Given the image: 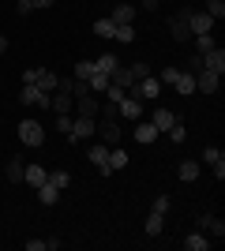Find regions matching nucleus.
Instances as JSON below:
<instances>
[{"label":"nucleus","mask_w":225,"mask_h":251,"mask_svg":"<svg viewBox=\"0 0 225 251\" xmlns=\"http://www.w3.org/2000/svg\"><path fill=\"white\" fill-rule=\"evenodd\" d=\"M23 83H26V86H38V90H49V94H53L56 83H60V75L49 72V68H26V72H23Z\"/></svg>","instance_id":"f257e3e1"},{"label":"nucleus","mask_w":225,"mask_h":251,"mask_svg":"<svg viewBox=\"0 0 225 251\" xmlns=\"http://www.w3.org/2000/svg\"><path fill=\"white\" fill-rule=\"evenodd\" d=\"M94 131H98V120H94V116H72L68 143H86V139H94Z\"/></svg>","instance_id":"f03ea898"},{"label":"nucleus","mask_w":225,"mask_h":251,"mask_svg":"<svg viewBox=\"0 0 225 251\" xmlns=\"http://www.w3.org/2000/svg\"><path fill=\"white\" fill-rule=\"evenodd\" d=\"M19 143L23 147H42L45 143V127L38 120H19Z\"/></svg>","instance_id":"7ed1b4c3"},{"label":"nucleus","mask_w":225,"mask_h":251,"mask_svg":"<svg viewBox=\"0 0 225 251\" xmlns=\"http://www.w3.org/2000/svg\"><path fill=\"white\" fill-rule=\"evenodd\" d=\"M49 90H38V86H26L23 83V90H19V105H26V109H49Z\"/></svg>","instance_id":"20e7f679"},{"label":"nucleus","mask_w":225,"mask_h":251,"mask_svg":"<svg viewBox=\"0 0 225 251\" xmlns=\"http://www.w3.org/2000/svg\"><path fill=\"white\" fill-rule=\"evenodd\" d=\"M128 94H135L139 101H158V94H161V79H154V75H147V79H139V83L131 86Z\"/></svg>","instance_id":"39448f33"},{"label":"nucleus","mask_w":225,"mask_h":251,"mask_svg":"<svg viewBox=\"0 0 225 251\" xmlns=\"http://www.w3.org/2000/svg\"><path fill=\"white\" fill-rule=\"evenodd\" d=\"M49 109H53L56 116L75 113V94H72V90H64V86H56V90H53V98H49Z\"/></svg>","instance_id":"423d86ee"},{"label":"nucleus","mask_w":225,"mask_h":251,"mask_svg":"<svg viewBox=\"0 0 225 251\" xmlns=\"http://www.w3.org/2000/svg\"><path fill=\"white\" fill-rule=\"evenodd\" d=\"M117 116L120 120H143V101L135 94H124L117 101Z\"/></svg>","instance_id":"0eeeda50"},{"label":"nucleus","mask_w":225,"mask_h":251,"mask_svg":"<svg viewBox=\"0 0 225 251\" xmlns=\"http://www.w3.org/2000/svg\"><path fill=\"white\" fill-rule=\"evenodd\" d=\"M195 225H199V232H206L210 240H222V236H225V221L214 218V214H199V218H195Z\"/></svg>","instance_id":"6e6552de"},{"label":"nucleus","mask_w":225,"mask_h":251,"mask_svg":"<svg viewBox=\"0 0 225 251\" xmlns=\"http://www.w3.org/2000/svg\"><path fill=\"white\" fill-rule=\"evenodd\" d=\"M135 4H128V0H117V4H113V11H109V19L117 23V26H131V23H135Z\"/></svg>","instance_id":"1a4fd4ad"},{"label":"nucleus","mask_w":225,"mask_h":251,"mask_svg":"<svg viewBox=\"0 0 225 251\" xmlns=\"http://www.w3.org/2000/svg\"><path fill=\"white\" fill-rule=\"evenodd\" d=\"M188 11L192 8H184V11H176V15H173L169 19V34H173V42H188V38H192V30H188Z\"/></svg>","instance_id":"9d476101"},{"label":"nucleus","mask_w":225,"mask_h":251,"mask_svg":"<svg viewBox=\"0 0 225 251\" xmlns=\"http://www.w3.org/2000/svg\"><path fill=\"white\" fill-rule=\"evenodd\" d=\"M195 90H203V94H218L222 90V75H214V72H195Z\"/></svg>","instance_id":"9b49d317"},{"label":"nucleus","mask_w":225,"mask_h":251,"mask_svg":"<svg viewBox=\"0 0 225 251\" xmlns=\"http://www.w3.org/2000/svg\"><path fill=\"white\" fill-rule=\"evenodd\" d=\"M188 30H192V38L195 34H210L214 30V19L206 11H188Z\"/></svg>","instance_id":"f8f14e48"},{"label":"nucleus","mask_w":225,"mask_h":251,"mask_svg":"<svg viewBox=\"0 0 225 251\" xmlns=\"http://www.w3.org/2000/svg\"><path fill=\"white\" fill-rule=\"evenodd\" d=\"M203 68L214 72V75H225V49L222 45H214L210 52H203Z\"/></svg>","instance_id":"ddd939ff"},{"label":"nucleus","mask_w":225,"mask_h":251,"mask_svg":"<svg viewBox=\"0 0 225 251\" xmlns=\"http://www.w3.org/2000/svg\"><path fill=\"white\" fill-rule=\"evenodd\" d=\"M109 83H113V86H120V90H131V86H135V75H131V68H128V64H117V68L109 72Z\"/></svg>","instance_id":"4468645a"},{"label":"nucleus","mask_w":225,"mask_h":251,"mask_svg":"<svg viewBox=\"0 0 225 251\" xmlns=\"http://www.w3.org/2000/svg\"><path fill=\"white\" fill-rule=\"evenodd\" d=\"M176 120H180V116L173 113V109H161V105L154 109V116H150V124L158 127V135H165V131H169V127L176 124Z\"/></svg>","instance_id":"2eb2a0df"},{"label":"nucleus","mask_w":225,"mask_h":251,"mask_svg":"<svg viewBox=\"0 0 225 251\" xmlns=\"http://www.w3.org/2000/svg\"><path fill=\"white\" fill-rule=\"evenodd\" d=\"M199 173H203V161H195V157H184L180 169H176L180 184H195V180H199Z\"/></svg>","instance_id":"dca6fc26"},{"label":"nucleus","mask_w":225,"mask_h":251,"mask_svg":"<svg viewBox=\"0 0 225 251\" xmlns=\"http://www.w3.org/2000/svg\"><path fill=\"white\" fill-rule=\"evenodd\" d=\"M86 157L98 165L101 176H113V173H109V147H98V143H94V147H86Z\"/></svg>","instance_id":"f3484780"},{"label":"nucleus","mask_w":225,"mask_h":251,"mask_svg":"<svg viewBox=\"0 0 225 251\" xmlns=\"http://www.w3.org/2000/svg\"><path fill=\"white\" fill-rule=\"evenodd\" d=\"M98 131H101V143H105V147H117L120 143V124L117 120H105V116H101V120H98Z\"/></svg>","instance_id":"a211bd4d"},{"label":"nucleus","mask_w":225,"mask_h":251,"mask_svg":"<svg viewBox=\"0 0 225 251\" xmlns=\"http://www.w3.org/2000/svg\"><path fill=\"white\" fill-rule=\"evenodd\" d=\"M101 105L94 101V94H75V116H98Z\"/></svg>","instance_id":"6ab92c4d"},{"label":"nucleus","mask_w":225,"mask_h":251,"mask_svg":"<svg viewBox=\"0 0 225 251\" xmlns=\"http://www.w3.org/2000/svg\"><path fill=\"white\" fill-rule=\"evenodd\" d=\"M45 180H49V173H45L42 165H26L23 169V184H30V188H42Z\"/></svg>","instance_id":"aec40b11"},{"label":"nucleus","mask_w":225,"mask_h":251,"mask_svg":"<svg viewBox=\"0 0 225 251\" xmlns=\"http://www.w3.org/2000/svg\"><path fill=\"white\" fill-rule=\"evenodd\" d=\"M34 191H38V202H42V206H56V202H60V188H53L49 180H45L42 188H34Z\"/></svg>","instance_id":"412c9836"},{"label":"nucleus","mask_w":225,"mask_h":251,"mask_svg":"<svg viewBox=\"0 0 225 251\" xmlns=\"http://www.w3.org/2000/svg\"><path fill=\"white\" fill-rule=\"evenodd\" d=\"M143 229H147L150 240H158L161 232H165V214H154V210H150V218H147V225H143Z\"/></svg>","instance_id":"4be33fe9"},{"label":"nucleus","mask_w":225,"mask_h":251,"mask_svg":"<svg viewBox=\"0 0 225 251\" xmlns=\"http://www.w3.org/2000/svg\"><path fill=\"white\" fill-rule=\"evenodd\" d=\"M210 244H214V240H210L206 232H199V229H195V232H188V240H184V248H188V251H206Z\"/></svg>","instance_id":"5701e85b"},{"label":"nucleus","mask_w":225,"mask_h":251,"mask_svg":"<svg viewBox=\"0 0 225 251\" xmlns=\"http://www.w3.org/2000/svg\"><path fill=\"white\" fill-rule=\"evenodd\" d=\"M23 169H26V161H23V157H11V161H8V169H4L8 184H23Z\"/></svg>","instance_id":"b1692460"},{"label":"nucleus","mask_w":225,"mask_h":251,"mask_svg":"<svg viewBox=\"0 0 225 251\" xmlns=\"http://www.w3.org/2000/svg\"><path fill=\"white\" fill-rule=\"evenodd\" d=\"M173 90H176V94H195V75H188V72H180L176 75V83H173Z\"/></svg>","instance_id":"393cba45"},{"label":"nucleus","mask_w":225,"mask_h":251,"mask_svg":"<svg viewBox=\"0 0 225 251\" xmlns=\"http://www.w3.org/2000/svg\"><path fill=\"white\" fill-rule=\"evenodd\" d=\"M154 139H158V127L150 124V120H143V124L135 127V143H143V147H147V143H154Z\"/></svg>","instance_id":"a878e982"},{"label":"nucleus","mask_w":225,"mask_h":251,"mask_svg":"<svg viewBox=\"0 0 225 251\" xmlns=\"http://www.w3.org/2000/svg\"><path fill=\"white\" fill-rule=\"evenodd\" d=\"M124 165H128V150H113L109 147V173H120Z\"/></svg>","instance_id":"bb28decb"},{"label":"nucleus","mask_w":225,"mask_h":251,"mask_svg":"<svg viewBox=\"0 0 225 251\" xmlns=\"http://www.w3.org/2000/svg\"><path fill=\"white\" fill-rule=\"evenodd\" d=\"M86 86H90V94H94V90H101V94H105V90H109V75H105V72H98V68H94V75L86 79Z\"/></svg>","instance_id":"cd10ccee"},{"label":"nucleus","mask_w":225,"mask_h":251,"mask_svg":"<svg viewBox=\"0 0 225 251\" xmlns=\"http://www.w3.org/2000/svg\"><path fill=\"white\" fill-rule=\"evenodd\" d=\"M117 64H120V56H117V52H105V56H98V60H94V68H98V72H113V68H117Z\"/></svg>","instance_id":"c85d7f7f"},{"label":"nucleus","mask_w":225,"mask_h":251,"mask_svg":"<svg viewBox=\"0 0 225 251\" xmlns=\"http://www.w3.org/2000/svg\"><path fill=\"white\" fill-rule=\"evenodd\" d=\"M94 34H98V38H113V34H117V23L105 15V19H98V23H94Z\"/></svg>","instance_id":"c756f323"},{"label":"nucleus","mask_w":225,"mask_h":251,"mask_svg":"<svg viewBox=\"0 0 225 251\" xmlns=\"http://www.w3.org/2000/svg\"><path fill=\"white\" fill-rule=\"evenodd\" d=\"M214 34H195V52H199V56H203V52H210L214 49Z\"/></svg>","instance_id":"7c9ffc66"},{"label":"nucleus","mask_w":225,"mask_h":251,"mask_svg":"<svg viewBox=\"0 0 225 251\" xmlns=\"http://www.w3.org/2000/svg\"><path fill=\"white\" fill-rule=\"evenodd\" d=\"M203 11H206V15H210L214 23H218V19H225V0H206V8H203Z\"/></svg>","instance_id":"2f4dec72"},{"label":"nucleus","mask_w":225,"mask_h":251,"mask_svg":"<svg viewBox=\"0 0 225 251\" xmlns=\"http://www.w3.org/2000/svg\"><path fill=\"white\" fill-rule=\"evenodd\" d=\"M199 161H206V165H218V161H225V150H222V147H206Z\"/></svg>","instance_id":"473e14b6"},{"label":"nucleus","mask_w":225,"mask_h":251,"mask_svg":"<svg viewBox=\"0 0 225 251\" xmlns=\"http://www.w3.org/2000/svg\"><path fill=\"white\" fill-rule=\"evenodd\" d=\"M90 75H94V60H79V64H75V79H83V83H86Z\"/></svg>","instance_id":"72a5a7b5"},{"label":"nucleus","mask_w":225,"mask_h":251,"mask_svg":"<svg viewBox=\"0 0 225 251\" xmlns=\"http://www.w3.org/2000/svg\"><path fill=\"white\" fill-rule=\"evenodd\" d=\"M49 184H53V188H60V191H64L68 184H72V176H68L64 169H56V173H49Z\"/></svg>","instance_id":"f704fd0d"},{"label":"nucleus","mask_w":225,"mask_h":251,"mask_svg":"<svg viewBox=\"0 0 225 251\" xmlns=\"http://www.w3.org/2000/svg\"><path fill=\"white\" fill-rule=\"evenodd\" d=\"M165 135H169V139H173V143H184V139H188V127H184V124H180V120H176V124H173V127H169V131H165Z\"/></svg>","instance_id":"c9c22d12"},{"label":"nucleus","mask_w":225,"mask_h":251,"mask_svg":"<svg viewBox=\"0 0 225 251\" xmlns=\"http://www.w3.org/2000/svg\"><path fill=\"white\" fill-rule=\"evenodd\" d=\"M113 38H117L120 45H131V42H135V30H131V26H117V34H113Z\"/></svg>","instance_id":"e433bc0d"},{"label":"nucleus","mask_w":225,"mask_h":251,"mask_svg":"<svg viewBox=\"0 0 225 251\" xmlns=\"http://www.w3.org/2000/svg\"><path fill=\"white\" fill-rule=\"evenodd\" d=\"M128 68H131V75H135V83H139V79H147V75H150V64H128Z\"/></svg>","instance_id":"4c0bfd02"},{"label":"nucleus","mask_w":225,"mask_h":251,"mask_svg":"<svg viewBox=\"0 0 225 251\" xmlns=\"http://www.w3.org/2000/svg\"><path fill=\"white\" fill-rule=\"evenodd\" d=\"M195 72H203V56H199V52L188 56V75H195Z\"/></svg>","instance_id":"58836bf2"},{"label":"nucleus","mask_w":225,"mask_h":251,"mask_svg":"<svg viewBox=\"0 0 225 251\" xmlns=\"http://www.w3.org/2000/svg\"><path fill=\"white\" fill-rule=\"evenodd\" d=\"M56 131H60V135H68V131H72V113L56 116Z\"/></svg>","instance_id":"ea45409f"},{"label":"nucleus","mask_w":225,"mask_h":251,"mask_svg":"<svg viewBox=\"0 0 225 251\" xmlns=\"http://www.w3.org/2000/svg\"><path fill=\"white\" fill-rule=\"evenodd\" d=\"M176 75H180V68H165V72H161V86H173Z\"/></svg>","instance_id":"a19ab883"},{"label":"nucleus","mask_w":225,"mask_h":251,"mask_svg":"<svg viewBox=\"0 0 225 251\" xmlns=\"http://www.w3.org/2000/svg\"><path fill=\"white\" fill-rule=\"evenodd\" d=\"M124 94H128V90H120V86H113V83H109V90H105V101H113V105H117Z\"/></svg>","instance_id":"79ce46f5"},{"label":"nucleus","mask_w":225,"mask_h":251,"mask_svg":"<svg viewBox=\"0 0 225 251\" xmlns=\"http://www.w3.org/2000/svg\"><path fill=\"white\" fill-rule=\"evenodd\" d=\"M169 195H158V199H154V206H150V210H154V214H165V210H169Z\"/></svg>","instance_id":"37998d69"},{"label":"nucleus","mask_w":225,"mask_h":251,"mask_svg":"<svg viewBox=\"0 0 225 251\" xmlns=\"http://www.w3.org/2000/svg\"><path fill=\"white\" fill-rule=\"evenodd\" d=\"M15 11H19V15H30V11H34V0H19V4H15Z\"/></svg>","instance_id":"c03bdc74"},{"label":"nucleus","mask_w":225,"mask_h":251,"mask_svg":"<svg viewBox=\"0 0 225 251\" xmlns=\"http://www.w3.org/2000/svg\"><path fill=\"white\" fill-rule=\"evenodd\" d=\"M139 11H158V0H139Z\"/></svg>","instance_id":"a18cd8bd"},{"label":"nucleus","mask_w":225,"mask_h":251,"mask_svg":"<svg viewBox=\"0 0 225 251\" xmlns=\"http://www.w3.org/2000/svg\"><path fill=\"white\" fill-rule=\"evenodd\" d=\"M214 169V180H225V161H218V165H210Z\"/></svg>","instance_id":"49530a36"},{"label":"nucleus","mask_w":225,"mask_h":251,"mask_svg":"<svg viewBox=\"0 0 225 251\" xmlns=\"http://www.w3.org/2000/svg\"><path fill=\"white\" fill-rule=\"evenodd\" d=\"M26 251H45V240H26Z\"/></svg>","instance_id":"de8ad7c7"},{"label":"nucleus","mask_w":225,"mask_h":251,"mask_svg":"<svg viewBox=\"0 0 225 251\" xmlns=\"http://www.w3.org/2000/svg\"><path fill=\"white\" fill-rule=\"evenodd\" d=\"M56 0H34V8H53Z\"/></svg>","instance_id":"09e8293b"},{"label":"nucleus","mask_w":225,"mask_h":251,"mask_svg":"<svg viewBox=\"0 0 225 251\" xmlns=\"http://www.w3.org/2000/svg\"><path fill=\"white\" fill-rule=\"evenodd\" d=\"M8 52V34H0V56Z\"/></svg>","instance_id":"8fccbe9b"},{"label":"nucleus","mask_w":225,"mask_h":251,"mask_svg":"<svg viewBox=\"0 0 225 251\" xmlns=\"http://www.w3.org/2000/svg\"><path fill=\"white\" fill-rule=\"evenodd\" d=\"M113 4H117V0H113Z\"/></svg>","instance_id":"3c124183"}]
</instances>
